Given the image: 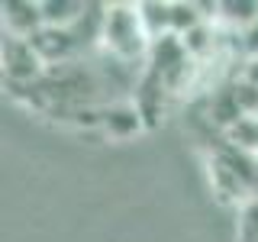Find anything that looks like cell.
Listing matches in <instances>:
<instances>
[{
	"instance_id": "cell-4",
	"label": "cell",
	"mask_w": 258,
	"mask_h": 242,
	"mask_svg": "<svg viewBox=\"0 0 258 242\" xmlns=\"http://www.w3.org/2000/svg\"><path fill=\"white\" fill-rule=\"evenodd\" d=\"M97 126L107 136H113V139H129V136H136L145 126V113L139 110V103L133 97L113 100V103L97 110Z\"/></svg>"
},
{
	"instance_id": "cell-7",
	"label": "cell",
	"mask_w": 258,
	"mask_h": 242,
	"mask_svg": "<svg viewBox=\"0 0 258 242\" xmlns=\"http://www.w3.org/2000/svg\"><path fill=\"white\" fill-rule=\"evenodd\" d=\"M255 20H258V0H226V4H216V23H223L232 36L248 29Z\"/></svg>"
},
{
	"instance_id": "cell-8",
	"label": "cell",
	"mask_w": 258,
	"mask_h": 242,
	"mask_svg": "<svg viewBox=\"0 0 258 242\" xmlns=\"http://www.w3.org/2000/svg\"><path fill=\"white\" fill-rule=\"evenodd\" d=\"M91 4H81V0H42V16L48 29H68L75 26L81 16L87 13Z\"/></svg>"
},
{
	"instance_id": "cell-10",
	"label": "cell",
	"mask_w": 258,
	"mask_h": 242,
	"mask_svg": "<svg viewBox=\"0 0 258 242\" xmlns=\"http://www.w3.org/2000/svg\"><path fill=\"white\" fill-rule=\"evenodd\" d=\"M181 42H184V48H187L190 58L200 65V62H204L207 55L216 48V23H213V20H204L200 26H194L190 32H184Z\"/></svg>"
},
{
	"instance_id": "cell-2",
	"label": "cell",
	"mask_w": 258,
	"mask_h": 242,
	"mask_svg": "<svg viewBox=\"0 0 258 242\" xmlns=\"http://www.w3.org/2000/svg\"><path fill=\"white\" fill-rule=\"evenodd\" d=\"M210 181L223 200H236L242 207L258 194V158L226 145L220 136V142L213 145V155H210Z\"/></svg>"
},
{
	"instance_id": "cell-1",
	"label": "cell",
	"mask_w": 258,
	"mask_h": 242,
	"mask_svg": "<svg viewBox=\"0 0 258 242\" xmlns=\"http://www.w3.org/2000/svg\"><path fill=\"white\" fill-rule=\"evenodd\" d=\"M100 48L126 65H139V62L145 65L149 48H152V36L142 23L139 4H107Z\"/></svg>"
},
{
	"instance_id": "cell-6",
	"label": "cell",
	"mask_w": 258,
	"mask_h": 242,
	"mask_svg": "<svg viewBox=\"0 0 258 242\" xmlns=\"http://www.w3.org/2000/svg\"><path fill=\"white\" fill-rule=\"evenodd\" d=\"M207 119L210 126H216L223 133V129H229L236 119H242V110H239V100H236V87H232V78L220 81V84H213V91L207 97Z\"/></svg>"
},
{
	"instance_id": "cell-9",
	"label": "cell",
	"mask_w": 258,
	"mask_h": 242,
	"mask_svg": "<svg viewBox=\"0 0 258 242\" xmlns=\"http://www.w3.org/2000/svg\"><path fill=\"white\" fill-rule=\"evenodd\" d=\"M220 136H223L226 145H232V149L258 158V116H242L229 129H223Z\"/></svg>"
},
{
	"instance_id": "cell-15",
	"label": "cell",
	"mask_w": 258,
	"mask_h": 242,
	"mask_svg": "<svg viewBox=\"0 0 258 242\" xmlns=\"http://www.w3.org/2000/svg\"><path fill=\"white\" fill-rule=\"evenodd\" d=\"M239 75L245 78V81H252V84H258V58H248V62H242Z\"/></svg>"
},
{
	"instance_id": "cell-12",
	"label": "cell",
	"mask_w": 258,
	"mask_h": 242,
	"mask_svg": "<svg viewBox=\"0 0 258 242\" xmlns=\"http://www.w3.org/2000/svg\"><path fill=\"white\" fill-rule=\"evenodd\" d=\"M239 242H258V194L239 207Z\"/></svg>"
},
{
	"instance_id": "cell-5",
	"label": "cell",
	"mask_w": 258,
	"mask_h": 242,
	"mask_svg": "<svg viewBox=\"0 0 258 242\" xmlns=\"http://www.w3.org/2000/svg\"><path fill=\"white\" fill-rule=\"evenodd\" d=\"M45 29L42 0H7L4 4V36L36 39Z\"/></svg>"
},
{
	"instance_id": "cell-13",
	"label": "cell",
	"mask_w": 258,
	"mask_h": 242,
	"mask_svg": "<svg viewBox=\"0 0 258 242\" xmlns=\"http://www.w3.org/2000/svg\"><path fill=\"white\" fill-rule=\"evenodd\" d=\"M232 87H236V100L242 116H258V84L245 81L242 75H232Z\"/></svg>"
},
{
	"instance_id": "cell-14",
	"label": "cell",
	"mask_w": 258,
	"mask_h": 242,
	"mask_svg": "<svg viewBox=\"0 0 258 242\" xmlns=\"http://www.w3.org/2000/svg\"><path fill=\"white\" fill-rule=\"evenodd\" d=\"M236 48L242 52V62L258 58V20H255L248 29H242L239 36H236Z\"/></svg>"
},
{
	"instance_id": "cell-11",
	"label": "cell",
	"mask_w": 258,
	"mask_h": 242,
	"mask_svg": "<svg viewBox=\"0 0 258 242\" xmlns=\"http://www.w3.org/2000/svg\"><path fill=\"white\" fill-rule=\"evenodd\" d=\"M139 13H142V23L149 29L152 42L161 36H171V4H158V0H145L139 4Z\"/></svg>"
},
{
	"instance_id": "cell-3",
	"label": "cell",
	"mask_w": 258,
	"mask_h": 242,
	"mask_svg": "<svg viewBox=\"0 0 258 242\" xmlns=\"http://www.w3.org/2000/svg\"><path fill=\"white\" fill-rule=\"evenodd\" d=\"M45 71H48V65L39 55V48L32 45V39L4 36V78L16 94L36 87Z\"/></svg>"
}]
</instances>
